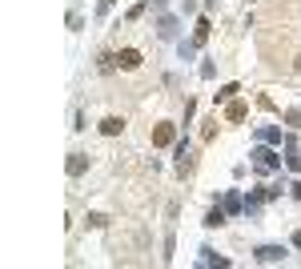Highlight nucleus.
<instances>
[{"mask_svg": "<svg viewBox=\"0 0 301 269\" xmlns=\"http://www.w3.org/2000/svg\"><path fill=\"white\" fill-rule=\"evenodd\" d=\"M297 73H301V56H297Z\"/></svg>", "mask_w": 301, "mask_h": 269, "instance_id": "6", "label": "nucleus"}, {"mask_svg": "<svg viewBox=\"0 0 301 269\" xmlns=\"http://www.w3.org/2000/svg\"><path fill=\"white\" fill-rule=\"evenodd\" d=\"M69 173H73V177H76V173H84V157H80V153L69 161Z\"/></svg>", "mask_w": 301, "mask_h": 269, "instance_id": "5", "label": "nucleus"}, {"mask_svg": "<svg viewBox=\"0 0 301 269\" xmlns=\"http://www.w3.org/2000/svg\"><path fill=\"white\" fill-rule=\"evenodd\" d=\"M120 129H125V121H120V116H109V121H101V133H109V137H116Z\"/></svg>", "mask_w": 301, "mask_h": 269, "instance_id": "3", "label": "nucleus"}, {"mask_svg": "<svg viewBox=\"0 0 301 269\" xmlns=\"http://www.w3.org/2000/svg\"><path fill=\"white\" fill-rule=\"evenodd\" d=\"M229 121H245V105H241V101L229 105Z\"/></svg>", "mask_w": 301, "mask_h": 269, "instance_id": "4", "label": "nucleus"}, {"mask_svg": "<svg viewBox=\"0 0 301 269\" xmlns=\"http://www.w3.org/2000/svg\"><path fill=\"white\" fill-rule=\"evenodd\" d=\"M173 137H177V133H173V125H157V129H153V145H161V149H165V145H173Z\"/></svg>", "mask_w": 301, "mask_h": 269, "instance_id": "2", "label": "nucleus"}, {"mask_svg": "<svg viewBox=\"0 0 301 269\" xmlns=\"http://www.w3.org/2000/svg\"><path fill=\"white\" fill-rule=\"evenodd\" d=\"M116 65H120V69H141V52H137V48H120V52H116Z\"/></svg>", "mask_w": 301, "mask_h": 269, "instance_id": "1", "label": "nucleus"}]
</instances>
